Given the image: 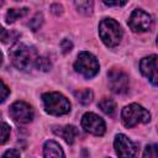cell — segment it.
Masks as SVG:
<instances>
[{
  "instance_id": "7a4b0ae2",
  "label": "cell",
  "mask_w": 158,
  "mask_h": 158,
  "mask_svg": "<svg viewBox=\"0 0 158 158\" xmlns=\"http://www.w3.org/2000/svg\"><path fill=\"white\" fill-rule=\"evenodd\" d=\"M42 101H43L46 112H48L49 115L60 116L70 111V102L60 93H57V91L46 93L42 95Z\"/></svg>"
},
{
  "instance_id": "d6986e66",
  "label": "cell",
  "mask_w": 158,
  "mask_h": 158,
  "mask_svg": "<svg viewBox=\"0 0 158 158\" xmlns=\"http://www.w3.org/2000/svg\"><path fill=\"white\" fill-rule=\"evenodd\" d=\"M37 68H40V69H42V70H48L49 68H51V62H49V59L48 58H46V57H40L38 58V62H37Z\"/></svg>"
},
{
  "instance_id": "7402d4cb",
  "label": "cell",
  "mask_w": 158,
  "mask_h": 158,
  "mask_svg": "<svg viewBox=\"0 0 158 158\" xmlns=\"http://www.w3.org/2000/svg\"><path fill=\"white\" fill-rule=\"evenodd\" d=\"M2 158H20V152L17 149H9L4 153Z\"/></svg>"
},
{
  "instance_id": "9a60e30c",
  "label": "cell",
  "mask_w": 158,
  "mask_h": 158,
  "mask_svg": "<svg viewBox=\"0 0 158 158\" xmlns=\"http://www.w3.org/2000/svg\"><path fill=\"white\" fill-rule=\"evenodd\" d=\"M28 9L27 7H22V9H10L7 12H6V21L9 23L16 21L17 19L20 17H23L26 14H27Z\"/></svg>"
},
{
  "instance_id": "d4e9b609",
  "label": "cell",
  "mask_w": 158,
  "mask_h": 158,
  "mask_svg": "<svg viewBox=\"0 0 158 158\" xmlns=\"http://www.w3.org/2000/svg\"><path fill=\"white\" fill-rule=\"evenodd\" d=\"M104 4L107 6H122L126 4V1H104Z\"/></svg>"
},
{
  "instance_id": "603a6c76",
  "label": "cell",
  "mask_w": 158,
  "mask_h": 158,
  "mask_svg": "<svg viewBox=\"0 0 158 158\" xmlns=\"http://www.w3.org/2000/svg\"><path fill=\"white\" fill-rule=\"evenodd\" d=\"M60 47H62V49H63V53H68V52L72 51L73 44H72V42H70L69 40H63L62 43H60Z\"/></svg>"
},
{
  "instance_id": "8992f818",
  "label": "cell",
  "mask_w": 158,
  "mask_h": 158,
  "mask_svg": "<svg viewBox=\"0 0 158 158\" xmlns=\"http://www.w3.org/2000/svg\"><path fill=\"white\" fill-rule=\"evenodd\" d=\"M110 89L116 94H125L130 88L128 75L121 69H111L107 73Z\"/></svg>"
},
{
  "instance_id": "52a82bcc",
  "label": "cell",
  "mask_w": 158,
  "mask_h": 158,
  "mask_svg": "<svg viewBox=\"0 0 158 158\" xmlns=\"http://www.w3.org/2000/svg\"><path fill=\"white\" fill-rule=\"evenodd\" d=\"M81 127L84 131L94 135V136H102L105 133V122L104 120L94 112H86L81 117Z\"/></svg>"
},
{
  "instance_id": "ba28073f",
  "label": "cell",
  "mask_w": 158,
  "mask_h": 158,
  "mask_svg": "<svg viewBox=\"0 0 158 158\" xmlns=\"http://www.w3.org/2000/svg\"><path fill=\"white\" fill-rule=\"evenodd\" d=\"M114 147L118 158H133L136 154V144L123 133H118L115 137Z\"/></svg>"
},
{
  "instance_id": "30bf717a",
  "label": "cell",
  "mask_w": 158,
  "mask_h": 158,
  "mask_svg": "<svg viewBox=\"0 0 158 158\" xmlns=\"http://www.w3.org/2000/svg\"><path fill=\"white\" fill-rule=\"evenodd\" d=\"M11 117L19 123H28L33 118V109L25 101H16L10 106Z\"/></svg>"
},
{
  "instance_id": "5b68a950",
  "label": "cell",
  "mask_w": 158,
  "mask_h": 158,
  "mask_svg": "<svg viewBox=\"0 0 158 158\" xmlns=\"http://www.w3.org/2000/svg\"><path fill=\"white\" fill-rule=\"evenodd\" d=\"M74 69L80 73L85 78H93L99 73V62L94 54L90 52H80L75 63H74Z\"/></svg>"
},
{
  "instance_id": "9c48e42d",
  "label": "cell",
  "mask_w": 158,
  "mask_h": 158,
  "mask_svg": "<svg viewBox=\"0 0 158 158\" xmlns=\"http://www.w3.org/2000/svg\"><path fill=\"white\" fill-rule=\"evenodd\" d=\"M141 73L156 86H158V56L152 54L144 57L139 62Z\"/></svg>"
},
{
  "instance_id": "3957f363",
  "label": "cell",
  "mask_w": 158,
  "mask_h": 158,
  "mask_svg": "<svg viewBox=\"0 0 158 158\" xmlns=\"http://www.w3.org/2000/svg\"><path fill=\"white\" fill-rule=\"evenodd\" d=\"M99 35L107 47H115L122 38V30L118 22L114 19H104L99 23Z\"/></svg>"
},
{
  "instance_id": "5bb4252c",
  "label": "cell",
  "mask_w": 158,
  "mask_h": 158,
  "mask_svg": "<svg viewBox=\"0 0 158 158\" xmlns=\"http://www.w3.org/2000/svg\"><path fill=\"white\" fill-rule=\"evenodd\" d=\"M99 107L101 109L102 112H105L106 115H112L115 112V109H116V104L112 99L110 98H104L99 101Z\"/></svg>"
},
{
  "instance_id": "7c38bea8",
  "label": "cell",
  "mask_w": 158,
  "mask_h": 158,
  "mask_svg": "<svg viewBox=\"0 0 158 158\" xmlns=\"http://www.w3.org/2000/svg\"><path fill=\"white\" fill-rule=\"evenodd\" d=\"M53 132L58 136H60L67 143L72 144L77 136H78V130L73 126V125H65V126H59V127H54Z\"/></svg>"
},
{
  "instance_id": "484cf974",
  "label": "cell",
  "mask_w": 158,
  "mask_h": 158,
  "mask_svg": "<svg viewBox=\"0 0 158 158\" xmlns=\"http://www.w3.org/2000/svg\"><path fill=\"white\" fill-rule=\"evenodd\" d=\"M157 44H158V36H157Z\"/></svg>"
},
{
  "instance_id": "ffe728a7",
  "label": "cell",
  "mask_w": 158,
  "mask_h": 158,
  "mask_svg": "<svg viewBox=\"0 0 158 158\" xmlns=\"http://www.w3.org/2000/svg\"><path fill=\"white\" fill-rule=\"evenodd\" d=\"M10 136V126L6 122L1 123V143H5Z\"/></svg>"
},
{
  "instance_id": "277c9868",
  "label": "cell",
  "mask_w": 158,
  "mask_h": 158,
  "mask_svg": "<svg viewBox=\"0 0 158 158\" xmlns=\"http://www.w3.org/2000/svg\"><path fill=\"white\" fill-rule=\"evenodd\" d=\"M121 118H122V123L126 127H133L137 123L149 122L151 114L138 104H130L123 107Z\"/></svg>"
},
{
  "instance_id": "6da1fadb",
  "label": "cell",
  "mask_w": 158,
  "mask_h": 158,
  "mask_svg": "<svg viewBox=\"0 0 158 158\" xmlns=\"http://www.w3.org/2000/svg\"><path fill=\"white\" fill-rule=\"evenodd\" d=\"M10 58L17 69L28 70L32 67H37L40 56L35 47L25 43H16L10 51Z\"/></svg>"
},
{
  "instance_id": "2e32d148",
  "label": "cell",
  "mask_w": 158,
  "mask_h": 158,
  "mask_svg": "<svg viewBox=\"0 0 158 158\" xmlns=\"http://www.w3.org/2000/svg\"><path fill=\"white\" fill-rule=\"evenodd\" d=\"M74 95H75V98L78 99V101H80V102L84 104V105L91 102L93 96H94V95H93V91H91L90 89H83V90L75 91Z\"/></svg>"
},
{
  "instance_id": "ac0fdd59",
  "label": "cell",
  "mask_w": 158,
  "mask_h": 158,
  "mask_svg": "<svg viewBox=\"0 0 158 158\" xmlns=\"http://www.w3.org/2000/svg\"><path fill=\"white\" fill-rule=\"evenodd\" d=\"M143 158H158V144H148L143 151Z\"/></svg>"
},
{
  "instance_id": "cb8c5ba5",
  "label": "cell",
  "mask_w": 158,
  "mask_h": 158,
  "mask_svg": "<svg viewBox=\"0 0 158 158\" xmlns=\"http://www.w3.org/2000/svg\"><path fill=\"white\" fill-rule=\"evenodd\" d=\"M10 94V89L6 86V84L4 83V80H1V101H5L6 96Z\"/></svg>"
},
{
  "instance_id": "44dd1931",
  "label": "cell",
  "mask_w": 158,
  "mask_h": 158,
  "mask_svg": "<svg viewBox=\"0 0 158 158\" xmlns=\"http://www.w3.org/2000/svg\"><path fill=\"white\" fill-rule=\"evenodd\" d=\"M41 23H42V15H40V14H37L32 20H31V22H30V26L32 27V30L33 31H36L40 26H41Z\"/></svg>"
},
{
  "instance_id": "4fadbf2b",
  "label": "cell",
  "mask_w": 158,
  "mask_h": 158,
  "mask_svg": "<svg viewBox=\"0 0 158 158\" xmlns=\"http://www.w3.org/2000/svg\"><path fill=\"white\" fill-rule=\"evenodd\" d=\"M44 158H65L62 147L54 141H47L43 146Z\"/></svg>"
},
{
  "instance_id": "e0dca14e",
  "label": "cell",
  "mask_w": 158,
  "mask_h": 158,
  "mask_svg": "<svg viewBox=\"0 0 158 158\" xmlns=\"http://www.w3.org/2000/svg\"><path fill=\"white\" fill-rule=\"evenodd\" d=\"M75 6L80 12L85 15H89L93 12V1H77Z\"/></svg>"
},
{
  "instance_id": "8fae6325",
  "label": "cell",
  "mask_w": 158,
  "mask_h": 158,
  "mask_svg": "<svg viewBox=\"0 0 158 158\" xmlns=\"http://www.w3.org/2000/svg\"><path fill=\"white\" fill-rule=\"evenodd\" d=\"M152 23V19L151 15L141 9H136L130 19H128V26L131 27L132 31L135 32H144L151 27Z\"/></svg>"
}]
</instances>
